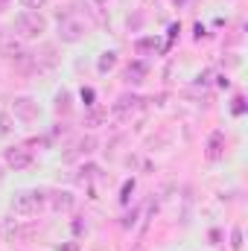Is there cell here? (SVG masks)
<instances>
[{"mask_svg":"<svg viewBox=\"0 0 248 251\" xmlns=\"http://www.w3.org/2000/svg\"><path fill=\"white\" fill-rule=\"evenodd\" d=\"M44 32H47V18L41 12H29V9L18 12V18H15V35L18 38H41Z\"/></svg>","mask_w":248,"mask_h":251,"instance_id":"6da1fadb","label":"cell"},{"mask_svg":"<svg viewBox=\"0 0 248 251\" xmlns=\"http://www.w3.org/2000/svg\"><path fill=\"white\" fill-rule=\"evenodd\" d=\"M41 204H44V193H41V190H21V193L12 196V204H9V207H12V216L26 219V216H32V213H38Z\"/></svg>","mask_w":248,"mask_h":251,"instance_id":"7a4b0ae2","label":"cell"},{"mask_svg":"<svg viewBox=\"0 0 248 251\" xmlns=\"http://www.w3.org/2000/svg\"><path fill=\"white\" fill-rule=\"evenodd\" d=\"M0 56L3 59H26L29 53L24 50V41L12 32V29H0Z\"/></svg>","mask_w":248,"mask_h":251,"instance_id":"3957f363","label":"cell"},{"mask_svg":"<svg viewBox=\"0 0 248 251\" xmlns=\"http://www.w3.org/2000/svg\"><path fill=\"white\" fill-rule=\"evenodd\" d=\"M3 161H6V167L9 170H26L29 164H32V152L26 149V146H12V149H6V155H3Z\"/></svg>","mask_w":248,"mask_h":251,"instance_id":"277c9868","label":"cell"},{"mask_svg":"<svg viewBox=\"0 0 248 251\" xmlns=\"http://www.w3.org/2000/svg\"><path fill=\"white\" fill-rule=\"evenodd\" d=\"M59 35H62V41L73 44L85 35V24L76 21V18H59Z\"/></svg>","mask_w":248,"mask_h":251,"instance_id":"5b68a950","label":"cell"},{"mask_svg":"<svg viewBox=\"0 0 248 251\" xmlns=\"http://www.w3.org/2000/svg\"><path fill=\"white\" fill-rule=\"evenodd\" d=\"M0 237H3L6 243H21V240H24V228H21V222H18L15 216L3 219V222H0Z\"/></svg>","mask_w":248,"mask_h":251,"instance_id":"8992f818","label":"cell"},{"mask_svg":"<svg viewBox=\"0 0 248 251\" xmlns=\"http://www.w3.org/2000/svg\"><path fill=\"white\" fill-rule=\"evenodd\" d=\"M15 114L29 123V120L38 117V102H32L29 97H18V100H15Z\"/></svg>","mask_w":248,"mask_h":251,"instance_id":"52a82bcc","label":"cell"},{"mask_svg":"<svg viewBox=\"0 0 248 251\" xmlns=\"http://www.w3.org/2000/svg\"><path fill=\"white\" fill-rule=\"evenodd\" d=\"M222 152H225V134L222 131H213L207 137V161H219Z\"/></svg>","mask_w":248,"mask_h":251,"instance_id":"ba28073f","label":"cell"},{"mask_svg":"<svg viewBox=\"0 0 248 251\" xmlns=\"http://www.w3.org/2000/svg\"><path fill=\"white\" fill-rule=\"evenodd\" d=\"M137 102H140L137 97H128V94L120 97V100L114 102V117H128V111H134V108H137Z\"/></svg>","mask_w":248,"mask_h":251,"instance_id":"9c48e42d","label":"cell"},{"mask_svg":"<svg viewBox=\"0 0 248 251\" xmlns=\"http://www.w3.org/2000/svg\"><path fill=\"white\" fill-rule=\"evenodd\" d=\"M143 76H146V64L143 62H131L125 67V82H128V85H140Z\"/></svg>","mask_w":248,"mask_h":251,"instance_id":"30bf717a","label":"cell"},{"mask_svg":"<svg viewBox=\"0 0 248 251\" xmlns=\"http://www.w3.org/2000/svg\"><path fill=\"white\" fill-rule=\"evenodd\" d=\"M114 64H117V53H111V50H108V53H102V56H99V62H97V70H99V73H108Z\"/></svg>","mask_w":248,"mask_h":251,"instance_id":"8fae6325","label":"cell"},{"mask_svg":"<svg viewBox=\"0 0 248 251\" xmlns=\"http://www.w3.org/2000/svg\"><path fill=\"white\" fill-rule=\"evenodd\" d=\"M56 199H53V207L56 210H70L73 207V196L70 193H53Z\"/></svg>","mask_w":248,"mask_h":251,"instance_id":"7c38bea8","label":"cell"},{"mask_svg":"<svg viewBox=\"0 0 248 251\" xmlns=\"http://www.w3.org/2000/svg\"><path fill=\"white\" fill-rule=\"evenodd\" d=\"M12 128H15V120H12L6 111H0V137H9Z\"/></svg>","mask_w":248,"mask_h":251,"instance_id":"4fadbf2b","label":"cell"},{"mask_svg":"<svg viewBox=\"0 0 248 251\" xmlns=\"http://www.w3.org/2000/svg\"><path fill=\"white\" fill-rule=\"evenodd\" d=\"M21 6L29 9V12H41V9L47 6V0H21Z\"/></svg>","mask_w":248,"mask_h":251,"instance_id":"5bb4252c","label":"cell"},{"mask_svg":"<svg viewBox=\"0 0 248 251\" xmlns=\"http://www.w3.org/2000/svg\"><path fill=\"white\" fill-rule=\"evenodd\" d=\"M231 249H234V251L243 249V231H240V228H234V231H231Z\"/></svg>","mask_w":248,"mask_h":251,"instance_id":"9a60e30c","label":"cell"},{"mask_svg":"<svg viewBox=\"0 0 248 251\" xmlns=\"http://www.w3.org/2000/svg\"><path fill=\"white\" fill-rule=\"evenodd\" d=\"M131 193H134V181H125V184H123V193H120V201H123V204H128Z\"/></svg>","mask_w":248,"mask_h":251,"instance_id":"2e32d148","label":"cell"},{"mask_svg":"<svg viewBox=\"0 0 248 251\" xmlns=\"http://www.w3.org/2000/svg\"><path fill=\"white\" fill-rule=\"evenodd\" d=\"M82 100H85V105H94V102H91V100H94V91L85 88V91H82Z\"/></svg>","mask_w":248,"mask_h":251,"instance_id":"e0dca14e","label":"cell"},{"mask_svg":"<svg viewBox=\"0 0 248 251\" xmlns=\"http://www.w3.org/2000/svg\"><path fill=\"white\" fill-rule=\"evenodd\" d=\"M59 251H79V246H64V249L59 246Z\"/></svg>","mask_w":248,"mask_h":251,"instance_id":"ac0fdd59","label":"cell"},{"mask_svg":"<svg viewBox=\"0 0 248 251\" xmlns=\"http://www.w3.org/2000/svg\"><path fill=\"white\" fill-rule=\"evenodd\" d=\"M9 6V0H0V9H6Z\"/></svg>","mask_w":248,"mask_h":251,"instance_id":"d6986e66","label":"cell"},{"mask_svg":"<svg viewBox=\"0 0 248 251\" xmlns=\"http://www.w3.org/2000/svg\"><path fill=\"white\" fill-rule=\"evenodd\" d=\"M173 3H175V6H184L187 0H173Z\"/></svg>","mask_w":248,"mask_h":251,"instance_id":"ffe728a7","label":"cell"}]
</instances>
